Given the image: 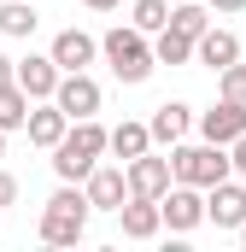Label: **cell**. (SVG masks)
Segmentation results:
<instances>
[{"label": "cell", "mask_w": 246, "mask_h": 252, "mask_svg": "<svg viewBox=\"0 0 246 252\" xmlns=\"http://www.w3.org/2000/svg\"><path fill=\"white\" fill-rule=\"evenodd\" d=\"M106 147H112V129H100L94 118H76V129L53 147V170H59V182H88V176H94V158H100Z\"/></svg>", "instance_id": "6da1fadb"}, {"label": "cell", "mask_w": 246, "mask_h": 252, "mask_svg": "<svg viewBox=\"0 0 246 252\" xmlns=\"http://www.w3.org/2000/svg\"><path fill=\"white\" fill-rule=\"evenodd\" d=\"M88 211H94L88 188L64 182V188L47 199V211H41V241H47V247H76L82 229H88Z\"/></svg>", "instance_id": "7a4b0ae2"}, {"label": "cell", "mask_w": 246, "mask_h": 252, "mask_svg": "<svg viewBox=\"0 0 246 252\" xmlns=\"http://www.w3.org/2000/svg\"><path fill=\"white\" fill-rule=\"evenodd\" d=\"M100 53H106V64H112V76L118 82H147L153 76V64H158V53L147 47V30H106V41H100Z\"/></svg>", "instance_id": "3957f363"}, {"label": "cell", "mask_w": 246, "mask_h": 252, "mask_svg": "<svg viewBox=\"0 0 246 252\" xmlns=\"http://www.w3.org/2000/svg\"><path fill=\"white\" fill-rule=\"evenodd\" d=\"M170 164H176V182H193V188H217L223 176H235V158L205 135H199V147H176Z\"/></svg>", "instance_id": "277c9868"}, {"label": "cell", "mask_w": 246, "mask_h": 252, "mask_svg": "<svg viewBox=\"0 0 246 252\" xmlns=\"http://www.w3.org/2000/svg\"><path fill=\"white\" fill-rule=\"evenodd\" d=\"M53 100L64 106V118H70V124H76V118H94V112H100V82H94L88 70H64Z\"/></svg>", "instance_id": "5b68a950"}, {"label": "cell", "mask_w": 246, "mask_h": 252, "mask_svg": "<svg viewBox=\"0 0 246 252\" xmlns=\"http://www.w3.org/2000/svg\"><path fill=\"white\" fill-rule=\"evenodd\" d=\"M199 135L217 141V147H235V141L246 135V106L241 100H217L211 112H199Z\"/></svg>", "instance_id": "8992f818"}, {"label": "cell", "mask_w": 246, "mask_h": 252, "mask_svg": "<svg viewBox=\"0 0 246 252\" xmlns=\"http://www.w3.org/2000/svg\"><path fill=\"white\" fill-rule=\"evenodd\" d=\"M205 217H211L217 229H241L246 223V188L235 176H223L217 188H205Z\"/></svg>", "instance_id": "52a82bcc"}, {"label": "cell", "mask_w": 246, "mask_h": 252, "mask_svg": "<svg viewBox=\"0 0 246 252\" xmlns=\"http://www.w3.org/2000/svg\"><path fill=\"white\" fill-rule=\"evenodd\" d=\"M158 205H164V223H170L176 235H187V229H199V223H205V193L193 188V182H176Z\"/></svg>", "instance_id": "ba28073f"}, {"label": "cell", "mask_w": 246, "mask_h": 252, "mask_svg": "<svg viewBox=\"0 0 246 252\" xmlns=\"http://www.w3.org/2000/svg\"><path fill=\"white\" fill-rule=\"evenodd\" d=\"M170 176H176L170 158H153V153L129 158V193H141V199H164L170 193Z\"/></svg>", "instance_id": "9c48e42d"}, {"label": "cell", "mask_w": 246, "mask_h": 252, "mask_svg": "<svg viewBox=\"0 0 246 252\" xmlns=\"http://www.w3.org/2000/svg\"><path fill=\"white\" fill-rule=\"evenodd\" d=\"M59 59H53V53H47V59H41V53H30V59H18V88H24V94H30V100H53V94H59Z\"/></svg>", "instance_id": "30bf717a"}, {"label": "cell", "mask_w": 246, "mask_h": 252, "mask_svg": "<svg viewBox=\"0 0 246 252\" xmlns=\"http://www.w3.org/2000/svg\"><path fill=\"white\" fill-rule=\"evenodd\" d=\"M118 223H123V235H129V241H153V235L164 229V205H158V199L129 193V199H123V211H118Z\"/></svg>", "instance_id": "8fae6325"}, {"label": "cell", "mask_w": 246, "mask_h": 252, "mask_svg": "<svg viewBox=\"0 0 246 252\" xmlns=\"http://www.w3.org/2000/svg\"><path fill=\"white\" fill-rule=\"evenodd\" d=\"M30 147H47V153H53V147H59L64 135H70V118H64V106L59 100H47V106H35V112H30Z\"/></svg>", "instance_id": "7c38bea8"}, {"label": "cell", "mask_w": 246, "mask_h": 252, "mask_svg": "<svg viewBox=\"0 0 246 252\" xmlns=\"http://www.w3.org/2000/svg\"><path fill=\"white\" fill-rule=\"evenodd\" d=\"M94 53H100V41L82 35V30H59V35H53V59H59V70H88Z\"/></svg>", "instance_id": "4fadbf2b"}, {"label": "cell", "mask_w": 246, "mask_h": 252, "mask_svg": "<svg viewBox=\"0 0 246 252\" xmlns=\"http://www.w3.org/2000/svg\"><path fill=\"white\" fill-rule=\"evenodd\" d=\"M88 199H94V211H123V199H129V170H100V164H94Z\"/></svg>", "instance_id": "5bb4252c"}, {"label": "cell", "mask_w": 246, "mask_h": 252, "mask_svg": "<svg viewBox=\"0 0 246 252\" xmlns=\"http://www.w3.org/2000/svg\"><path fill=\"white\" fill-rule=\"evenodd\" d=\"M193 47H199V64H211V70H217V76H223V70H229V64L241 59V41H235V35H229V30H205V35H199V41H193Z\"/></svg>", "instance_id": "9a60e30c"}, {"label": "cell", "mask_w": 246, "mask_h": 252, "mask_svg": "<svg viewBox=\"0 0 246 252\" xmlns=\"http://www.w3.org/2000/svg\"><path fill=\"white\" fill-rule=\"evenodd\" d=\"M187 124H193V112H187L182 100H164V106L153 112V141H170V147H176L187 135Z\"/></svg>", "instance_id": "2e32d148"}, {"label": "cell", "mask_w": 246, "mask_h": 252, "mask_svg": "<svg viewBox=\"0 0 246 252\" xmlns=\"http://www.w3.org/2000/svg\"><path fill=\"white\" fill-rule=\"evenodd\" d=\"M112 153H118L123 164L141 158V153H153V124H118L112 129Z\"/></svg>", "instance_id": "e0dca14e"}, {"label": "cell", "mask_w": 246, "mask_h": 252, "mask_svg": "<svg viewBox=\"0 0 246 252\" xmlns=\"http://www.w3.org/2000/svg\"><path fill=\"white\" fill-rule=\"evenodd\" d=\"M30 112H35V106H30V94H24L18 82H12V88H0V129H6V135L30 124Z\"/></svg>", "instance_id": "ac0fdd59"}, {"label": "cell", "mask_w": 246, "mask_h": 252, "mask_svg": "<svg viewBox=\"0 0 246 252\" xmlns=\"http://www.w3.org/2000/svg\"><path fill=\"white\" fill-rule=\"evenodd\" d=\"M153 53H158V64H187L199 47H193V35H182V30H158Z\"/></svg>", "instance_id": "d6986e66"}, {"label": "cell", "mask_w": 246, "mask_h": 252, "mask_svg": "<svg viewBox=\"0 0 246 252\" xmlns=\"http://www.w3.org/2000/svg\"><path fill=\"white\" fill-rule=\"evenodd\" d=\"M35 24H41V18H35L30 0H6V6H0V30H6V35H30Z\"/></svg>", "instance_id": "ffe728a7"}, {"label": "cell", "mask_w": 246, "mask_h": 252, "mask_svg": "<svg viewBox=\"0 0 246 252\" xmlns=\"http://www.w3.org/2000/svg\"><path fill=\"white\" fill-rule=\"evenodd\" d=\"M170 30H182V35L199 41V35L211 30V12H205V6H193V0H187V6H170Z\"/></svg>", "instance_id": "44dd1931"}, {"label": "cell", "mask_w": 246, "mask_h": 252, "mask_svg": "<svg viewBox=\"0 0 246 252\" xmlns=\"http://www.w3.org/2000/svg\"><path fill=\"white\" fill-rule=\"evenodd\" d=\"M135 30H147V35H158V30H170V6L164 0H135V18H129Z\"/></svg>", "instance_id": "7402d4cb"}, {"label": "cell", "mask_w": 246, "mask_h": 252, "mask_svg": "<svg viewBox=\"0 0 246 252\" xmlns=\"http://www.w3.org/2000/svg\"><path fill=\"white\" fill-rule=\"evenodd\" d=\"M223 100H241V106H246V64L241 59L223 70Z\"/></svg>", "instance_id": "603a6c76"}, {"label": "cell", "mask_w": 246, "mask_h": 252, "mask_svg": "<svg viewBox=\"0 0 246 252\" xmlns=\"http://www.w3.org/2000/svg\"><path fill=\"white\" fill-rule=\"evenodd\" d=\"M12 199H18V176H6V170H0V211H6Z\"/></svg>", "instance_id": "cb8c5ba5"}, {"label": "cell", "mask_w": 246, "mask_h": 252, "mask_svg": "<svg viewBox=\"0 0 246 252\" xmlns=\"http://www.w3.org/2000/svg\"><path fill=\"white\" fill-rule=\"evenodd\" d=\"M12 82H18V59H6V53H0V88H12Z\"/></svg>", "instance_id": "d4e9b609"}, {"label": "cell", "mask_w": 246, "mask_h": 252, "mask_svg": "<svg viewBox=\"0 0 246 252\" xmlns=\"http://www.w3.org/2000/svg\"><path fill=\"white\" fill-rule=\"evenodd\" d=\"M229 158H235V170H241V176H246V135H241V141H235V147H229Z\"/></svg>", "instance_id": "484cf974"}, {"label": "cell", "mask_w": 246, "mask_h": 252, "mask_svg": "<svg viewBox=\"0 0 246 252\" xmlns=\"http://www.w3.org/2000/svg\"><path fill=\"white\" fill-rule=\"evenodd\" d=\"M217 12H246V0H211Z\"/></svg>", "instance_id": "4316f807"}, {"label": "cell", "mask_w": 246, "mask_h": 252, "mask_svg": "<svg viewBox=\"0 0 246 252\" xmlns=\"http://www.w3.org/2000/svg\"><path fill=\"white\" fill-rule=\"evenodd\" d=\"M88 6H94V12H112V6H118V0H88Z\"/></svg>", "instance_id": "83f0119b"}, {"label": "cell", "mask_w": 246, "mask_h": 252, "mask_svg": "<svg viewBox=\"0 0 246 252\" xmlns=\"http://www.w3.org/2000/svg\"><path fill=\"white\" fill-rule=\"evenodd\" d=\"M0 158H6V129H0Z\"/></svg>", "instance_id": "f1b7e54d"}, {"label": "cell", "mask_w": 246, "mask_h": 252, "mask_svg": "<svg viewBox=\"0 0 246 252\" xmlns=\"http://www.w3.org/2000/svg\"><path fill=\"white\" fill-rule=\"evenodd\" d=\"M241 247H246V223H241Z\"/></svg>", "instance_id": "f546056e"}]
</instances>
